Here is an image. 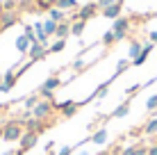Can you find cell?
I'll return each instance as SVG.
<instances>
[{
	"label": "cell",
	"instance_id": "cell-1",
	"mask_svg": "<svg viewBox=\"0 0 157 155\" xmlns=\"http://www.w3.org/2000/svg\"><path fill=\"white\" fill-rule=\"evenodd\" d=\"M23 132H25V128H23V123H21L18 119H9V121H5L2 141H7V144H14V141H18L21 137H23Z\"/></svg>",
	"mask_w": 157,
	"mask_h": 155
},
{
	"label": "cell",
	"instance_id": "cell-2",
	"mask_svg": "<svg viewBox=\"0 0 157 155\" xmlns=\"http://www.w3.org/2000/svg\"><path fill=\"white\" fill-rule=\"evenodd\" d=\"M52 112H55V100L41 98L39 103L34 105V110H32V116L39 119V121H50L52 119Z\"/></svg>",
	"mask_w": 157,
	"mask_h": 155
},
{
	"label": "cell",
	"instance_id": "cell-3",
	"mask_svg": "<svg viewBox=\"0 0 157 155\" xmlns=\"http://www.w3.org/2000/svg\"><path fill=\"white\" fill-rule=\"evenodd\" d=\"M80 107H82V105L75 103V100H64V103H55V112H59L64 119H71V116H75Z\"/></svg>",
	"mask_w": 157,
	"mask_h": 155
},
{
	"label": "cell",
	"instance_id": "cell-4",
	"mask_svg": "<svg viewBox=\"0 0 157 155\" xmlns=\"http://www.w3.org/2000/svg\"><path fill=\"white\" fill-rule=\"evenodd\" d=\"M98 14H100V9H98V5H96V2H86V5H82V7L78 9V18L86 21V23H89L91 18H96Z\"/></svg>",
	"mask_w": 157,
	"mask_h": 155
},
{
	"label": "cell",
	"instance_id": "cell-5",
	"mask_svg": "<svg viewBox=\"0 0 157 155\" xmlns=\"http://www.w3.org/2000/svg\"><path fill=\"white\" fill-rule=\"evenodd\" d=\"M36 141H39V135L36 132H30V130H25L23 132V137L18 139V151H30V148H34L36 146Z\"/></svg>",
	"mask_w": 157,
	"mask_h": 155
},
{
	"label": "cell",
	"instance_id": "cell-6",
	"mask_svg": "<svg viewBox=\"0 0 157 155\" xmlns=\"http://www.w3.org/2000/svg\"><path fill=\"white\" fill-rule=\"evenodd\" d=\"M46 55H48V48H46V46H41L39 41H36V44H32V46H30V50H28V55H25V57H28V60L34 64V62H41Z\"/></svg>",
	"mask_w": 157,
	"mask_h": 155
},
{
	"label": "cell",
	"instance_id": "cell-7",
	"mask_svg": "<svg viewBox=\"0 0 157 155\" xmlns=\"http://www.w3.org/2000/svg\"><path fill=\"white\" fill-rule=\"evenodd\" d=\"M18 82V76H16V68H9L7 73H5V78H2V82H0V94H7V91H12V87Z\"/></svg>",
	"mask_w": 157,
	"mask_h": 155
},
{
	"label": "cell",
	"instance_id": "cell-8",
	"mask_svg": "<svg viewBox=\"0 0 157 155\" xmlns=\"http://www.w3.org/2000/svg\"><path fill=\"white\" fill-rule=\"evenodd\" d=\"M0 21H2V30L14 28L16 23H21V16L18 12H0Z\"/></svg>",
	"mask_w": 157,
	"mask_h": 155
},
{
	"label": "cell",
	"instance_id": "cell-9",
	"mask_svg": "<svg viewBox=\"0 0 157 155\" xmlns=\"http://www.w3.org/2000/svg\"><path fill=\"white\" fill-rule=\"evenodd\" d=\"M23 128H25V130H30V132L41 135V132L48 128V121H39V119H34V116H32V119H28V121L23 123Z\"/></svg>",
	"mask_w": 157,
	"mask_h": 155
},
{
	"label": "cell",
	"instance_id": "cell-10",
	"mask_svg": "<svg viewBox=\"0 0 157 155\" xmlns=\"http://www.w3.org/2000/svg\"><path fill=\"white\" fill-rule=\"evenodd\" d=\"M121 12H123V5L121 2H114V5H109V7L107 9H102V16H105V18H109V21H116L118 16H121Z\"/></svg>",
	"mask_w": 157,
	"mask_h": 155
},
{
	"label": "cell",
	"instance_id": "cell-11",
	"mask_svg": "<svg viewBox=\"0 0 157 155\" xmlns=\"http://www.w3.org/2000/svg\"><path fill=\"white\" fill-rule=\"evenodd\" d=\"M59 87H62V78H59V76H50L39 87V91H55V89H59Z\"/></svg>",
	"mask_w": 157,
	"mask_h": 155
},
{
	"label": "cell",
	"instance_id": "cell-12",
	"mask_svg": "<svg viewBox=\"0 0 157 155\" xmlns=\"http://www.w3.org/2000/svg\"><path fill=\"white\" fill-rule=\"evenodd\" d=\"M141 50H144V44L139 39H132V41H130V48H128V60L130 62L137 60V57L141 55Z\"/></svg>",
	"mask_w": 157,
	"mask_h": 155
},
{
	"label": "cell",
	"instance_id": "cell-13",
	"mask_svg": "<svg viewBox=\"0 0 157 155\" xmlns=\"http://www.w3.org/2000/svg\"><path fill=\"white\" fill-rule=\"evenodd\" d=\"M130 25H132V21L128 18V16H118V18L114 21V25H112V30L114 32H130Z\"/></svg>",
	"mask_w": 157,
	"mask_h": 155
},
{
	"label": "cell",
	"instance_id": "cell-14",
	"mask_svg": "<svg viewBox=\"0 0 157 155\" xmlns=\"http://www.w3.org/2000/svg\"><path fill=\"white\" fill-rule=\"evenodd\" d=\"M71 37V21H62L57 23V32H55V39H68Z\"/></svg>",
	"mask_w": 157,
	"mask_h": 155
},
{
	"label": "cell",
	"instance_id": "cell-15",
	"mask_svg": "<svg viewBox=\"0 0 157 155\" xmlns=\"http://www.w3.org/2000/svg\"><path fill=\"white\" fill-rule=\"evenodd\" d=\"M89 141H91V144H98V146H102V144L107 141V128H98L96 132H91Z\"/></svg>",
	"mask_w": 157,
	"mask_h": 155
},
{
	"label": "cell",
	"instance_id": "cell-16",
	"mask_svg": "<svg viewBox=\"0 0 157 155\" xmlns=\"http://www.w3.org/2000/svg\"><path fill=\"white\" fill-rule=\"evenodd\" d=\"M128 114H130V100L121 103V105H118V107L109 114V116H107V119H123V116H128Z\"/></svg>",
	"mask_w": 157,
	"mask_h": 155
},
{
	"label": "cell",
	"instance_id": "cell-17",
	"mask_svg": "<svg viewBox=\"0 0 157 155\" xmlns=\"http://www.w3.org/2000/svg\"><path fill=\"white\" fill-rule=\"evenodd\" d=\"M30 46H32V41L28 39L25 34H21V37H16V50L21 52V55H28V50H30Z\"/></svg>",
	"mask_w": 157,
	"mask_h": 155
},
{
	"label": "cell",
	"instance_id": "cell-18",
	"mask_svg": "<svg viewBox=\"0 0 157 155\" xmlns=\"http://www.w3.org/2000/svg\"><path fill=\"white\" fill-rule=\"evenodd\" d=\"M55 7H59V9H64V12H75V9H80V2L78 0H55Z\"/></svg>",
	"mask_w": 157,
	"mask_h": 155
},
{
	"label": "cell",
	"instance_id": "cell-19",
	"mask_svg": "<svg viewBox=\"0 0 157 155\" xmlns=\"http://www.w3.org/2000/svg\"><path fill=\"white\" fill-rule=\"evenodd\" d=\"M84 30H86V21H82V18H78V21L71 23V37H82Z\"/></svg>",
	"mask_w": 157,
	"mask_h": 155
},
{
	"label": "cell",
	"instance_id": "cell-20",
	"mask_svg": "<svg viewBox=\"0 0 157 155\" xmlns=\"http://www.w3.org/2000/svg\"><path fill=\"white\" fill-rule=\"evenodd\" d=\"M48 18H52L55 23H62V21H66V12L59 7H50L48 9Z\"/></svg>",
	"mask_w": 157,
	"mask_h": 155
},
{
	"label": "cell",
	"instance_id": "cell-21",
	"mask_svg": "<svg viewBox=\"0 0 157 155\" xmlns=\"http://www.w3.org/2000/svg\"><path fill=\"white\" fill-rule=\"evenodd\" d=\"M141 132H144V135H150V137L157 135V119H155V116H153V119H148V121L144 123Z\"/></svg>",
	"mask_w": 157,
	"mask_h": 155
},
{
	"label": "cell",
	"instance_id": "cell-22",
	"mask_svg": "<svg viewBox=\"0 0 157 155\" xmlns=\"http://www.w3.org/2000/svg\"><path fill=\"white\" fill-rule=\"evenodd\" d=\"M43 32H46L48 37H55V32H57V23H55L52 18L43 21Z\"/></svg>",
	"mask_w": 157,
	"mask_h": 155
},
{
	"label": "cell",
	"instance_id": "cell-23",
	"mask_svg": "<svg viewBox=\"0 0 157 155\" xmlns=\"http://www.w3.org/2000/svg\"><path fill=\"white\" fill-rule=\"evenodd\" d=\"M100 44L105 46V48L114 46V44H116V37H114V32H112V30H107L105 34H102V41H100Z\"/></svg>",
	"mask_w": 157,
	"mask_h": 155
},
{
	"label": "cell",
	"instance_id": "cell-24",
	"mask_svg": "<svg viewBox=\"0 0 157 155\" xmlns=\"http://www.w3.org/2000/svg\"><path fill=\"white\" fill-rule=\"evenodd\" d=\"M130 64H132V62H130L128 57H125V60H118V62H116V73H114V76L118 78L123 71H128V68H130Z\"/></svg>",
	"mask_w": 157,
	"mask_h": 155
},
{
	"label": "cell",
	"instance_id": "cell-25",
	"mask_svg": "<svg viewBox=\"0 0 157 155\" xmlns=\"http://www.w3.org/2000/svg\"><path fill=\"white\" fill-rule=\"evenodd\" d=\"M39 100H41V96L39 94H32V96H28V98H25V110H34V105L36 103H39Z\"/></svg>",
	"mask_w": 157,
	"mask_h": 155
},
{
	"label": "cell",
	"instance_id": "cell-26",
	"mask_svg": "<svg viewBox=\"0 0 157 155\" xmlns=\"http://www.w3.org/2000/svg\"><path fill=\"white\" fill-rule=\"evenodd\" d=\"M34 2H36L39 12H48L50 7H55V0H34Z\"/></svg>",
	"mask_w": 157,
	"mask_h": 155
},
{
	"label": "cell",
	"instance_id": "cell-27",
	"mask_svg": "<svg viewBox=\"0 0 157 155\" xmlns=\"http://www.w3.org/2000/svg\"><path fill=\"white\" fill-rule=\"evenodd\" d=\"M64 48H66V39H57L55 44H50V48H48V52H62Z\"/></svg>",
	"mask_w": 157,
	"mask_h": 155
},
{
	"label": "cell",
	"instance_id": "cell-28",
	"mask_svg": "<svg viewBox=\"0 0 157 155\" xmlns=\"http://www.w3.org/2000/svg\"><path fill=\"white\" fill-rule=\"evenodd\" d=\"M146 110H148L150 114H155V112H157V94H155V96H150V98L146 100Z\"/></svg>",
	"mask_w": 157,
	"mask_h": 155
},
{
	"label": "cell",
	"instance_id": "cell-29",
	"mask_svg": "<svg viewBox=\"0 0 157 155\" xmlns=\"http://www.w3.org/2000/svg\"><path fill=\"white\" fill-rule=\"evenodd\" d=\"M2 12H16V7H18V2L16 0H2Z\"/></svg>",
	"mask_w": 157,
	"mask_h": 155
},
{
	"label": "cell",
	"instance_id": "cell-30",
	"mask_svg": "<svg viewBox=\"0 0 157 155\" xmlns=\"http://www.w3.org/2000/svg\"><path fill=\"white\" fill-rule=\"evenodd\" d=\"M114 2H116V0H96V5H98L100 12H102V9H107L109 5H114Z\"/></svg>",
	"mask_w": 157,
	"mask_h": 155
},
{
	"label": "cell",
	"instance_id": "cell-31",
	"mask_svg": "<svg viewBox=\"0 0 157 155\" xmlns=\"http://www.w3.org/2000/svg\"><path fill=\"white\" fill-rule=\"evenodd\" d=\"M84 66H86V64H84V60H82V57H78V60L73 62V71H82Z\"/></svg>",
	"mask_w": 157,
	"mask_h": 155
},
{
	"label": "cell",
	"instance_id": "cell-32",
	"mask_svg": "<svg viewBox=\"0 0 157 155\" xmlns=\"http://www.w3.org/2000/svg\"><path fill=\"white\" fill-rule=\"evenodd\" d=\"M121 155H137V144L134 146H128V148H123Z\"/></svg>",
	"mask_w": 157,
	"mask_h": 155
},
{
	"label": "cell",
	"instance_id": "cell-33",
	"mask_svg": "<svg viewBox=\"0 0 157 155\" xmlns=\"http://www.w3.org/2000/svg\"><path fill=\"white\" fill-rule=\"evenodd\" d=\"M73 151H75L73 146H64V148H59V151H57V155H73Z\"/></svg>",
	"mask_w": 157,
	"mask_h": 155
},
{
	"label": "cell",
	"instance_id": "cell-34",
	"mask_svg": "<svg viewBox=\"0 0 157 155\" xmlns=\"http://www.w3.org/2000/svg\"><path fill=\"white\" fill-rule=\"evenodd\" d=\"M141 87H144V84H132V87H128V91H125V94H128V96H134Z\"/></svg>",
	"mask_w": 157,
	"mask_h": 155
},
{
	"label": "cell",
	"instance_id": "cell-35",
	"mask_svg": "<svg viewBox=\"0 0 157 155\" xmlns=\"http://www.w3.org/2000/svg\"><path fill=\"white\" fill-rule=\"evenodd\" d=\"M137 155H148V146H144V144H137Z\"/></svg>",
	"mask_w": 157,
	"mask_h": 155
},
{
	"label": "cell",
	"instance_id": "cell-36",
	"mask_svg": "<svg viewBox=\"0 0 157 155\" xmlns=\"http://www.w3.org/2000/svg\"><path fill=\"white\" fill-rule=\"evenodd\" d=\"M148 41H153V44L157 46V30H153V32H148Z\"/></svg>",
	"mask_w": 157,
	"mask_h": 155
},
{
	"label": "cell",
	"instance_id": "cell-37",
	"mask_svg": "<svg viewBox=\"0 0 157 155\" xmlns=\"http://www.w3.org/2000/svg\"><path fill=\"white\" fill-rule=\"evenodd\" d=\"M114 32V30H112ZM114 37H116V41H123V39H128V34L125 32H114Z\"/></svg>",
	"mask_w": 157,
	"mask_h": 155
},
{
	"label": "cell",
	"instance_id": "cell-38",
	"mask_svg": "<svg viewBox=\"0 0 157 155\" xmlns=\"http://www.w3.org/2000/svg\"><path fill=\"white\" fill-rule=\"evenodd\" d=\"M148 155H157V141H155V144H150V146H148Z\"/></svg>",
	"mask_w": 157,
	"mask_h": 155
},
{
	"label": "cell",
	"instance_id": "cell-39",
	"mask_svg": "<svg viewBox=\"0 0 157 155\" xmlns=\"http://www.w3.org/2000/svg\"><path fill=\"white\" fill-rule=\"evenodd\" d=\"M2 130H5V123H0V139H2Z\"/></svg>",
	"mask_w": 157,
	"mask_h": 155
},
{
	"label": "cell",
	"instance_id": "cell-40",
	"mask_svg": "<svg viewBox=\"0 0 157 155\" xmlns=\"http://www.w3.org/2000/svg\"><path fill=\"white\" fill-rule=\"evenodd\" d=\"M46 155H57L55 151H46Z\"/></svg>",
	"mask_w": 157,
	"mask_h": 155
},
{
	"label": "cell",
	"instance_id": "cell-41",
	"mask_svg": "<svg viewBox=\"0 0 157 155\" xmlns=\"http://www.w3.org/2000/svg\"><path fill=\"white\" fill-rule=\"evenodd\" d=\"M80 155H91V153H89V151H82V153H80Z\"/></svg>",
	"mask_w": 157,
	"mask_h": 155
},
{
	"label": "cell",
	"instance_id": "cell-42",
	"mask_svg": "<svg viewBox=\"0 0 157 155\" xmlns=\"http://www.w3.org/2000/svg\"><path fill=\"white\" fill-rule=\"evenodd\" d=\"M2 78H5V73H0V82H2Z\"/></svg>",
	"mask_w": 157,
	"mask_h": 155
},
{
	"label": "cell",
	"instance_id": "cell-43",
	"mask_svg": "<svg viewBox=\"0 0 157 155\" xmlns=\"http://www.w3.org/2000/svg\"><path fill=\"white\" fill-rule=\"evenodd\" d=\"M0 32H2V21H0Z\"/></svg>",
	"mask_w": 157,
	"mask_h": 155
},
{
	"label": "cell",
	"instance_id": "cell-44",
	"mask_svg": "<svg viewBox=\"0 0 157 155\" xmlns=\"http://www.w3.org/2000/svg\"><path fill=\"white\" fill-rule=\"evenodd\" d=\"M116 2H121V5H123V0H116Z\"/></svg>",
	"mask_w": 157,
	"mask_h": 155
}]
</instances>
